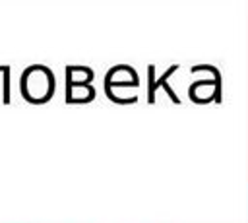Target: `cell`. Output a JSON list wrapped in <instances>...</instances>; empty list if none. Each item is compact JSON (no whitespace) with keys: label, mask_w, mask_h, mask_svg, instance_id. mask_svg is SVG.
Instances as JSON below:
<instances>
[{"label":"cell","mask_w":248,"mask_h":223,"mask_svg":"<svg viewBox=\"0 0 248 223\" xmlns=\"http://www.w3.org/2000/svg\"><path fill=\"white\" fill-rule=\"evenodd\" d=\"M56 78L45 64H31L19 76V93L31 105H45L54 97Z\"/></svg>","instance_id":"6da1fadb"},{"label":"cell","mask_w":248,"mask_h":223,"mask_svg":"<svg viewBox=\"0 0 248 223\" xmlns=\"http://www.w3.org/2000/svg\"><path fill=\"white\" fill-rule=\"evenodd\" d=\"M136 85H138V74H136V70L132 66H122V64L112 66L105 76V93H107L108 99L112 95H116L122 87L124 89H128V87L132 89Z\"/></svg>","instance_id":"7a4b0ae2"},{"label":"cell","mask_w":248,"mask_h":223,"mask_svg":"<svg viewBox=\"0 0 248 223\" xmlns=\"http://www.w3.org/2000/svg\"><path fill=\"white\" fill-rule=\"evenodd\" d=\"M95 99V87L91 83L85 85H66V103L70 105H85Z\"/></svg>","instance_id":"3957f363"},{"label":"cell","mask_w":248,"mask_h":223,"mask_svg":"<svg viewBox=\"0 0 248 223\" xmlns=\"http://www.w3.org/2000/svg\"><path fill=\"white\" fill-rule=\"evenodd\" d=\"M95 78V72L89 66H66V85H85L91 83Z\"/></svg>","instance_id":"277c9868"}]
</instances>
